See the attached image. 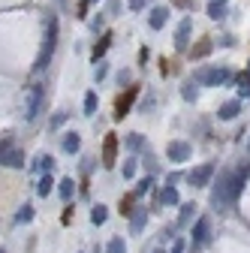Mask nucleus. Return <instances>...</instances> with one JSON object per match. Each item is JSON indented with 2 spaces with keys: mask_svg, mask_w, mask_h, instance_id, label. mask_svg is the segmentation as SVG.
Returning a JSON list of instances; mask_svg holds the SVG:
<instances>
[{
  "mask_svg": "<svg viewBox=\"0 0 250 253\" xmlns=\"http://www.w3.org/2000/svg\"><path fill=\"white\" fill-rule=\"evenodd\" d=\"M247 178H250V163H247L244 169H238V172H223L220 181H217V187H214V193H211V205H214L217 211L232 208L235 199L241 196V190H244V181H247Z\"/></svg>",
  "mask_w": 250,
  "mask_h": 253,
  "instance_id": "f257e3e1",
  "label": "nucleus"
},
{
  "mask_svg": "<svg viewBox=\"0 0 250 253\" xmlns=\"http://www.w3.org/2000/svg\"><path fill=\"white\" fill-rule=\"evenodd\" d=\"M54 45H57V18L48 15V21H45V40H42V48H40V54H37V63H34L37 73H42V70L48 67V60H51V54H54Z\"/></svg>",
  "mask_w": 250,
  "mask_h": 253,
  "instance_id": "f03ea898",
  "label": "nucleus"
},
{
  "mask_svg": "<svg viewBox=\"0 0 250 253\" xmlns=\"http://www.w3.org/2000/svg\"><path fill=\"white\" fill-rule=\"evenodd\" d=\"M42 100H45L42 84H30L27 93H24V118H27V121H37V118H40V112H42Z\"/></svg>",
  "mask_w": 250,
  "mask_h": 253,
  "instance_id": "7ed1b4c3",
  "label": "nucleus"
},
{
  "mask_svg": "<svg viewBox=\"0 0 250 253\" xmlns=\"http://www.w3.org/2000/svg\"><path fill=\"white\" fill-rule=\"evenodd\" d=\"M196 82L205 84V87H220V84L229 82V70L226 67H205V70L196 73Z\"/></svg>",
  "mask_w": 250,
  "mask_h": 253,
  "instance_id": "20e7f679",
  "label": "nucleus"
},
{
  "mask_svg": "<svg viewBox=\"0 0 250 253\" xmlns=\"http://www.w3.org/2000/svg\"><path fill=\"white\" fill-rule=\"evenodd\" d=\"M136 97H139V87L133 84V87H127L118 97V103H115V121H124L130 115V109H133V103H136Z\"/></svg>",
  "mask_w": 250,
  "mask_h": 253,
  "instance_id": "39448f33",
  "label": "nucleus"
},
{
  "mask_svg": "<svg viewBox=\"0 0 250 253\" xmlns=\"http://www.w3.org/2000/svg\"><path fill=\"white\" fill-rule=\"evenodd\" d=\"M211 175H214V163H202V166H196L190 175H187V181H190L193 187H208Z\"/></svg>",
  "mask_w": 250,
  "mask_h": 253,
  "instance_id": "423d86ee",
  "label": "nucleus"
},
{
  "mask_svg": "<svg viewBox=\"0 0 250 253\" xmlns=\"http://www.w3.org/2000/svg\"><path fill=\"white\" fill-rule=\"evenodd\" d=\"M115 163H118V136L109 133V136L103 139V166L112 169Z\"/></svg>",
  "mask_w": 250,
  "mask_h": 253,
  "instance_id": "0eeeda50",
  "label": "nucleus"
},
{
  "mask_svg": "<svg viewBox=\"0 0 250 253\" xmlns=\"http://www.w3.org/2000/svg\"><path fill=\"white\" fill-rule=\"evenodd\" d=\"M190 145H187V142H169L166 145V157H169V160L172 163H184V160H190Z\"/></svg>",
  "mask_w": 250,
  "mask_h": 253,
  "instance_id": "6e6552de",
  "label": "nucleus"
},
{
  "mask_svg": "<svg viewBox=\"0 0 250 253\" xmlns=\"http://www.w3.org/2000/svg\"><path fill=\"white\" fill-rule=\"evenodd\" d=\"M190 30H193V21L184 18L175 30V48H187V42H190Z\"/></svg>",
  "mask_w": 250,
  "mask_h": 253,
  "instance_id": "1a4fd4ad",
  "label": "nucleus"
},
{
  "mask_svg": "<svg viewBox=\"0 0 250 253\" xmlns=\"http://www.w3.org/2000/svg\"><path fill=\"white\" fill-rule=\"evenodd\" d=\"M0 166H9V169H24V154L9 148L3 157H0Z\"/></svg>",
  "mask_w": 250,
  "mask_h": 253,
  "instance_id": "9d476101",
  "label": "nucleus"
},
{
  "mask_svg": "<svg viewBox=\"0 0 250 253\" xmlns=\"http://www.w3.org/2000/svg\"><path fill=\"white\" fill-rule=\"evenodd\" d=\"M208 232H211L208 217H199L196 226H193V244H205V241H208Z\"/></svg>",
  "mask_w": 250,
  "mask_h": 253,
  "instance_id": "9b49d317",
  "label": "nucleus"
},
{
  "mask_svg": "<svg viewBox=\"0 0 250 253\" xmlns=\"http://www.w3.org/2000/svg\"><path fill=\"white\" fill-rule=\"evenodd\" d=\"M238 112H241V100H226L220 109H217V118H220V121H232Z\"/></svg>",
  "mask_w": 250,
  "mask_h": 253,
  "instance_id": "f8f14e48",
  "label": "nucleus"
},
{
  "mask_svg": "<svg viewBox=\"0 0 250 253\" xmlns=\"http://www.w3.org/2000/svg\"><path fill=\"white\" fill-rule=\"evenodd\" d=\"M148 223V211L145 208H133L130 211V232H142Z\"/></svg>",
  "mask_w": 250,
  "mask_h": 253,
  "instance_id": "ddd939ff",
  "label": "nucleus"
},
{
  "mask_svg": "<svg viewBox=\"0 0 250 253\" xmlns=\"http://www.w3.org/2000/svg\"><path fill=\"white\" fill-rule=\"evenodd\" d=\"M166 18H169V9H166V6H157V9H151V15H148V24H151L154 30H160V27L166 24Z\"/></svg>",
  "mask_w": 250,
  "mask_h": 253,
  "instance_id": "4468645a",
  "label": "nucleus"
},
{
  "mask_svg": "<svg viewBox=\"0 0 250 253\" xmlns=\"http://www.w3.org/2000/svg\"><path fill=\"white\" fill-rule=\"evenodd\" d=\"M211 48H214V42H211V40H199V42L190 48V57H193V60H202V57H208V54H211Z\"/></svg>",
  "mask_w": 250,
  "mask_h": 253,
  "instance_id": "2eb2a0df",
  "label": "nucleus"
},
{
  "mask_svg": "<svg viewBox=\"0 0 250 253\" xmlns=\"http://www.w3.org/2000/svg\"><path fill=\"white\" fill-rule=\"evenodd\" d=\"M112 40H115V37H112V34H109V30H106V34L100 37V42H97V45H93V54H90V57H93V60H100V57H103V54L109 51V45H112Z\"/></svg>",
  "mask_w": 250,
  "mask_h": 253,
  "instance_id": "dca6fc26",
  "label": "nucleus"
},
{
  "mask_svg": "<svg viewBox=\"0 0 250 253\" xmlns=\"http://www.w3.org/2000/svg\"><path fill=\"white\" fill-rule=\"evenodd\" d=\"M57 193H60V199H64V202H70V199L76 196V184H73V178H64V181H60Z\"/></svg>",
  "mask_w": 250,
  "mask_h": 253,
  "instance_id": "f3484780",
  "label": "nucleus"
},
{
  "mask_svg": "<svg viewBox=\"0 0 250 253\" xmlns=\"http://www.w3.org/2000/svg\"><path fill=\"white\" fill-rule=\"evenodd\" d=\"M106 217H109L106 205H93V208H90V223H93V226H103V223H106Z\"/></svg>",
  "mask_w": 250,
  "mask_h": 253,
  "instance_id": "a211bd4d",
  "label": "nucleus"
},
{
  "mask_svg": "<svg viewBox=\"0 0 250 253\" xmlns=\"http://www.w3.org/2000/svg\"><path fill=\"white\" fill-rule=\"evenodd\" d=\"M79 148H82V139H79V133H67V136H64V151H67V154H76Z\"/></svg>",
  "mask_w": 250,
  "mask_h": 253,
  "instance_id": "6ab92c4d",
  "label": "nucleus"
},
{
  "mask_svg": "<svg viewBox=\"0 0 250 253\" xmlns=\"http://www.w3.org/2000/svg\"><path fill=\"white\" fill-rule=\"evenodd\" d=\"M51 187H54V181H51V172H48V175H42V178H40L37 193H40V196H48V193H51Z\"/></svg>",
  "mask_w": 250,
  "mask_h": 253,
  "instance_id": "aec40b11",
  "label": "nucleus"
},
{
  "mask_svg": "<svg viewBox=\"0 0 250 253\" xmlns=\"http://www.w3.org/2000/svg\"><path fill=\"white\" fill-rule=\"evenodd\" d=\"M106 253H127V241H124L121 235H118V238H112V241L106 244Z\"/></svg>",
  "mask_w": 250,
  "mask_h": 253,
  "instance_id": "412c9836",
  "label": "nucleus"
},
{
  "mask_svg": "<svg viewBox=\"0 0 250 253\" xmlns=\"http://www.w3.org/2000/svg\"><path fill=\"white\" fill-rule=\"evenodd\" d=\"M160 199H163L166 205H178V190H175L172 184H166V187H163V196H160Z\"/></svg>",
  "mask_w": 250,
  "mask_h": 253,
  "instance_id": "4be33fe9",
  "label": "nucleus"
},
{
  "mask_svg": "<svg viewBox=\"0 0 250 253\" xmlns=\"http://www.w3.org/2000/svg\"><path fill=\"white\" fill-rule=\"evenodd\" d=\"M193 208L196 205H181V214H178V226H187L193 220Z\"/></svg>",
  "mask_w": 250,
  "mask_h": 253,
  "instance_id": "5701e85b",
  "label": "nucleus"
},
{
  "mask_svg": "<svg viewBox=\"0 0 250 253\" xmlns=\"http://www.w3.org/2000/svg\"><path fill=\"white\" fill-rule=\"evenodd\" d=\"M238 97H250V73L238 76Z\"/></svg>",
  "mask_w": 250,
  "mask_h": 253,
  "instance_id": "b1692460",
  "label": "nucleus"
},
{
  "mask_svg": "<svg viewBox=\"0 0 250 253\" xmlns=\"http://www.w3.org/2000/svg\"><path fill=\"white\" fill-rule=\"evenodd\" d=\"M84 115L90 118V115H97V93H87V97H84Z\"/></svg>",
  "mask_w": 250,
  "mask_h": 253,
  "instance_id": "393cba45",
  "label": "nucleus"
},
{
  "mask_svg": "<svg viewBox=\"0 0 250 253\" xmlns=\"http://www.w3.org/2000/svg\"><path fill=\"white\" fill-rule=\"evenodd\" d=\"M34 220V205H24L18 214H15V223H30Z\"/></svg>",
  "mask_w": 250,
  "mask_h": 253,
  "instance_id": "a878e982",
  "label": "nucleus"
},
{
  "mask_svg": "<svg viewBox=\"0 0 250 253\" xmlns=\"http://www.w3.org/2000/svg\"><path fill=\"white\" fill-rule=\"evenodd\" d=\"M208 15H211L214 21H217V18H223V15H226V6H223V3H217V0H214V3L208 6Z\"/></svg>",
  "mask_w": 250,
  "mask_h": 253,
  "instance_id": "bb28decb",
  "label": "nucleus"
},
{
  "mask_svg": "<svg viewBox=\"0 0 250 253\" xmlns=\"http://www.w3.org/2000/svg\"><path fill=\"white\" fill-rule=\"evenodd\" d=\"M133 202H136V193L124 196V199H121V214H130V211H133Z\"/></svg>",
  "mask_w": 250,
  "mask_h": 253,
  "instance_id": "cd10ccee",
  "label": "nucleus"
},
{
  "mask_svg": "<svg viewBox=\"0 0 250 253\" xmlns=\"http://www.w3.org/2000/svg\"><path fill=\"white\" fill-rule=\"evenodd\" d=\"M151 184H154V178H142V181H139V187H136V196L148 193V190H151Z\"/></svg>",
  "mask_w": 250,
  "mask_h": 253,
  "instance_id": "c85d7f7f",
  "label": "nucleus"
},
{
  "mask_svg": "<svg viewBox=\"0 0 250 253\" xmlns=\"http://www.w3.org/2000/svg\"><path fill=\"white\" fill-rule=\"evenodd\" d=\"M136 175V160H127L124 163V178H133Z\"/></svg>",
  "mask_w": 250,
  "mask_h": 253,
  "instance_id": "c756f323",
  "label": "nucleus"
},
{
  "mask_svg": "<svg viewBox=\"0 0 250 253\" xmlns=\"http://www.w3.org/2000/svg\"><path fill=\"white\" fill-rule=\"evenodd\" d=\"M145 3H151V0H127V6H130L133 12H139V9H145Z\"/></svg>",
  "mask_w": 250,
  "mask_h": 253,
  "instance_id": "7c9ffc66",
  "label": "nucleus"
},
{
  "mask_svg": "<svg viewBox=\"0 0 250 253\" xmlns=\"http://www.w3.org/2000/svg\"><path fill=\"white\" fill-rule=\"evenodd\" d=\"M127 145H130L133 151H139V148H142V136H139V133H133V136L127 139Z\"/></svg>",
  "mask_w": 250,
  "mask_h": 253,
  "instance_id": "2f4dec72",
  "label": "nucleus"
},
{
  "mask_svg": "<svg viewBox=\"0 0 250 253\" xmlns=\"http://www.w3.org/2000/svg\"><path fill=\"white\" fill-rule=\"evenodd\" d=\"M40 169L51 172V169H54V160H51V157H40Z\"/></svg>",
  "mask_w": 250,
  "mask_h": 253,
  "instance_id": "473e14b6",
  "label": "nucleus"
},
{
  "mask_svg": "<svg viewBox=\"0 0 250 253\" xmlns=\"http://www.w3.org/2000/svg\"><path fill=\"white\" fill-rule=\"evenodd\" d=\"M9 148H12V139H9V136H3V139H0V157H3Z\"/></svg>",
  "mask_w": 250,
  "mask_h": 253,
  "instance_id": "72a5a7b5",
  "label": "nucleus"
},
{
  "mask_svg": "<svg viewBox=\"0 0 250 253\" xmlns=\"http://www.w3.org/2000/svg\"><path fill=\"white\" fill-rule=\"evenodd\" d=\"M184 100H196V87H193V84L184 87Z\"/></svg>",
  "mask_w": 250,
  "mask_h": 253,
  "instance_id": "f704fd0d",
  "label": "nucleus"
},
{
  "mask_svg": "<svg viewBox=\"0 0 250 253\" xmlns=\"http://www.w3.org/2000/svg\"><path fill=\"white\" fill-rule=\"evenodd\" d=\"M87 6H90V0H82V3H79V18L87 15Z\"/></svg>",
  "mask_w": 250,
  "mask_h": 253,
  "instance_id": "c9c22d12",
  "label": "nucleus"
},
{
  "mask_svg": "<svg viewBox=\"0 0 250 253\" xmlns=\"http://www.w3.org/2000/svg\"><path fill=\"white\" fill-rule=\"evenodd\" d=\"M184 250H187V241H181V238H178V241H175V247H172V253H184Z\"/></svg>",
  "mask_w": 250,
  "mask_h": 253,
  "instance_id": "e433bc0d",
  "label": "nucleus"
},
{
  "mask_svg": "<svg viewBox=\"0 0 250 253\" xmlns=\"http://www.w3.org/2000/svg\"><path fill=\"white\" fill-rule=\"evenodd\" d=\"M67 121V112H60V115H54V121H51V126H60V124H64Z\"/></svg>",
  "mask_w": 250,
  "mask_h": 253,
  "instance_id": "4c0bfd02",
  "label": "nucleus"
},
{
  "mask_svg": "<svg viewBox=\"0 0 250 253\" xmlns=\"http://www.w3.org/2000/svg\"><path fill=\"white\" fill-rule=\"evenodd\" d=\"M60 220H64V223H70V220H73V205L64 208V217H60Z\"/></svg>",
  "mask_w": 250,
  "mask_h": 253,
  "instance_id": "58836bf2",
  "label": "nucleus"
},
{
  "mask_svg": "<svg viewBox=\"0 0 250 253\" xmlns=\"http://www.w3.org/2000/svg\"><path fill=\"white\" fill-rule=\"evenodd\" d=\"M175 6H184L187 9V6H190V0H175Z\"/></svg>",
  "mask_w": 250,
  "mask_h": 253,
  "instance_id": "ea45409f",
  "label": "nucleus"
},
{
  "mask_svg": "<svg viewBox=\"0 0 250 253\" xmlns=\"http://www.w3.org/2000/svg\"><path fill=\"white\" fill-rule=\"evenodd\" d=\"M154 253H166V250H154Z\"/></svg>",
  "mask_w": 250,
  "mask_h": 253,
  "instance_id": "a19ab883",
  "label": "nucleus"
},
{
  "mask_svg": "<svg viewBox=\"0 0 250 253\" xmlns=\"http://www.w3.org/2000/svg\"><path fill=\"white\" fill-rule=\"evenodd\" d=\"M217 3H226V0H217Z\"/></svg>",
  "mask_w": 250,
  "mask_h": 253,
  "instance_id": "79ce46f5",
  "label": "nucleus"
},
{
  "mask_svg": "<svg viewBox=\"0 0 250 253\" xmlns=\"http://www.w3.org/2000/svg\"><path fill=\"white\" fill-rule=\"evenodd\" d=\"M0 253H3V250H0Z\"/></svg>",
  "mask_w": 250,
  "mask_h": 253,
  "instance_id": "37998d69",
  "label": "nucleus"
}]
</instances>
